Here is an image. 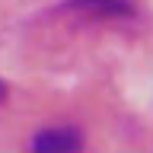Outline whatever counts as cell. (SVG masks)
Masks as SVG:
<instances>
[{
  "label": "cell",
  "instance_id": "6da1fadb",
  "mask_svg": "<svg viewBox=\"0 0 153 153\" xmlns=\"http://www.w3.org/2000/svg\"><path fill=\"white\" fill-rule=\"evenodd\" d=\"M61 13L112 22V19H134L137 10H134L131 0H64L61 3Z\"/></svg>",
  "mask_w": 153,
  "mask_h": 153
},
{
  "label": "cell",
  "instance_id": "7a4b0ae2",
  "mask_svg": "<svg viewBox=\"0 0 153 153\" xmlns=\"http://www.w3.org/2000/svg\"><path fill=\"white\" fill-rule=\"evenodd\" d=\"M83 147V134L70 128V124H57V128H45L32 137V150L38 153H70Z\"/></svg>",
  "mask_w": 153,
  "mask_h": 153
},
{
  "label": "cell",
  "instance_id": "3957f363",
  "mask_svg": "<svg viewBox=\"0 0 153 153\" xmlns=\"http://www.w3.org/2000/svg\"><path fill=\"white\" fill-rule=\"evenodd\" d=\"M3 99H7V83L0 80V102H3Z\"/></svg>",
  "mask_w": 153,
  "mask_h": 153
}]
</instances>
